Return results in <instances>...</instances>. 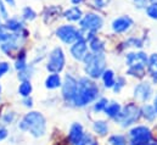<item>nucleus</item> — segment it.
<instances>
[{"label": "nucleus", "instance_id": "f257e3e1", "mask_svg": "<svg viewBox=\"0 0 157 145\" xmlns=\"http://www.w3.org/2000/svg\"><path fill=\"white\" fill-rule=\"evenodd\" d=\"M98 95H99L98 85L89 78H80L78 80L77 92H76V95L72 103L76 106L83 108L90 104L91 101H94L98 98Z\"/></svg>", "mask_w": 157, "mask_h": 145}, {"label": "nucleus", "instance_id": "f03ea898", "mask_svg": "<svg viewBox=\"0 0 157 145\" xmlns=\"http://www.w3.org/2000/svg\"><path fill=\"white\" fill-rule=\"evenodd\" d=\"M18 128L23 132H29L36 138H39L44 135L46 131V121L41 113L32 111L21 120V122L18 123Z\"/></svg>", "mask_w": 157, "mask_h": 145}, {"label": "nucleus", "instance_id": "7ed1b4c3", "mask_svg": "<svg viewBox=\"0 0 157 145\" xmlns=\"http://www.w3.org/2000/svg\"><path fill=\"white\" fill-rule=\"evenodd\" d=\"M83 62L85 65V72L90 78H99L102 76L106 67V59L104 53H86V55L83 59Z\"/></svg>", "mask_w": 157, "mask_h": 145}, {"label": "nucleus", "instance_id": "20e7f679", "mask_svg": "<svg viewBox=\"0 0 157 145\" xmlns=\"http://www.w3.org/2000/svg\"><path fill=\"white\" fill-rule=\"evenodd\" d=\"M149 56L143 53H128L125 56V64L128 65V74L134 77H143L145 73V67L147 65Z\"/></svg>", "mask_w": 157, "mask_h": 145}, {"label": "nucleus", "instance_id": "39448f33", "mask_svg": "<svg viewBox=\"0 0 157 145\" xmlns=\"http://www.w3.org/2000/svg\"><path fill=\"white\" fill-rule=\"evenodd\" d=\"M79 28L83 32H94L96 33L104 27V17L98 12H86L79 21Z\"/></svg>", "mask_w": 157, "mask_h": 145}, {"label": "nucleus", "instance_id": "423d86ee", "mask_svg": "<svg viewBox=\"0 0 157 145\" xmlns=\"http://www.w3.org/2000/svg\"><path fill=\"white\" fill-rule=\"evenodd\" d=\"M56 37L65 44H73L79 38H85V32L72 25H63L56 29Z\"/></svg>", "mask_w": 157, "mask_h": 145}, {"label": "nucleus", "instance_id": "0eeeda50", "mask_svg": "<svg viewBox=\"0 0 157 145\" xmlns=\"http://www.w3.org/2000/svg\"><path fill=\"white\" fill-rule=\"evenodd\" d=\"M66 64V57H65V53L61 48H55L50 51L49 54V59H48V65H46V70L51 73H60Z\"/></svg>", "mask_w": 157, "mask_h": 145}, {"label": "nucleus", "instance_id": "6e6552de", "mask_svg": "<svg viewBox=\"0 0 157 145\" xmlns=\"http://www.w3.org/2000/svg\"><path fill=\"white\" fill-rule=\"evenodd\" d=\"M139 116H140V109L135 104H128L124 109L121 110V112L115 120H117L123 127H127L133 124L135 121H138Z\"/></svg>", "mask_w": 157, "mask_h": 145}, {"label": "nucleus", "instance_id": "1a4fd4ad", "mask_svg": "<svg viewBox=\"0 0 157 145\" xmlns=\"http://www.w3.org/2000/svg\"><path fill=\"white\" fill-rule=\"evenodd\" d=\"M130 145H147L151 142V131L145 126H138L129 132Z\"/></svg>", "mask_w": 157, "mask_h": 145}, {"label": "nucleus", "instance_id": "9d476101", "mask_svg": "<svg viewBox=\"0 0 157 145\" xmlns=\"http://www.w3.org/2000/svg\"><path fill=\"white\" fill-rule=\"evenodd\" d=\"M68 139L72 145H89L90 137L83 132V127L79 123L72 124L68 134Z\"/></svg>", "mask_w": 157, "mask_h": 145}, {"label": "nucleus", "instance_id": "9b49d317", "mask_svg": "<svg viewBox=\"0 0 157 145\" xmlns=\"http://www.w3.org/2000/svg\"><path fill=\"white\" fill-rule=\"evenodd\" d=\"M62 85V96L66 101H70L72 103L75 95H76V92H77V87H78V82L76 80L75 77L67 74L65 77V82L61 84Z\"/></svg>", "mask_w": 157, "mask_h": 145}, {"label": "nucleus", "instance_id": "f8f14e48", "mask_svg": "<svg viewBox=\"0 0 157 145\" xmlns=\"http://www.w3.org/2000/svg\"><path fill=\"white\" fill-rule=\"evenodd\" d=\"M134 26V21L132 17H129L128 15H123L121 17H117L112 21L111 23V28L115 33L117 34H122V33H125L128 32L129 29H132Z\"/></svg>", "mask_w": 157, "mask_h": 145}, {"label": "nucleus", "instance_id": "ddd939ff", "mask_svg": "<svg viewBox=\"0 0 157 145\" xmlns=\"http://www.w3.org/2000/svg\"><path fill=\"white\" fill-rule=\"evenodd\" d=\"M86 53H88V41L85 38L77 39L71 46V55L78 61H83Z\"/></svg>", "mask_w": 157, "mask_h": 145}, {"label": "nucleus", "instance_id": "4468645a", "mask_svg": "<svg viewBox=\"0 0 157 145\" xmlns=\"http://www.w3.org/2000/svg\"><path fill=\"white\" fill-rule=\"evenodd\" d=\"M151 94H152V87L149 83H140L134 89V96L141 101L149 100L151 98Z\"/></svg>", "mask_w": 157, "mask_h": 145}, {"label": "nucleus", "instance_id": "2eb2a0df", "mask_svg": "<svg viewBox=\"0 0 157 145\" xmlns=\"http://www.w3.org/2000/svg\"><path fill=\"white\" fill-rule=\"evenodd\" d=\"M83 15H84L83 10L79 6H76V5L70 7V9H67V10H65L63 14H62L63 18H66L70 22H79L80 18L83 17Z\"/></svg>", "mask_w": 157, "mask_h": 145}, {"label": "nucleus", "instance_id": "dca6fc26", "mask_svg": "<svg viewBox=\"0 0 157 145\" xmlns=\"http://www.w3.org/2000/svg\"><path fill=\"white\" fill-rule=\"evenodd\" d=\"M6 29L9 32H12V33H16V32H20L25 28V23L22 20L17 18V17H11V18H7L5 20V25Z\"/></svg>", "mask_w": 157, "mask_h": 145}, {"label": "nucleus", "instance_id": "f3484780", "mask_svg": "<svg viewBox=\"0 0 157 145\" xmlns=\"http://www.w3.org/2000/svg\"><path fill=\"white\" fill-rule=\"evenodd\" d=\"M61 77L57 73H52L50 74L46 79H45V87L48 89H56L61 85Z\"/></svg>", "mask_w": 157, "mask_h": 145}, {"label": "nucleus", "instance_id": "a211bd4d", "mask_svg": "<svg viewBox=\"0 0 157 145\" xmlns=\"http://www.w3.org/2000/svg\"><path fill=\"white\" fill-rule=\"evenodd\" d=\"M147 69L154 78V82L157 83V54L150 55V57L147 60Z\"/></svg>", "mask_w": 157, "mask_h": 145}, {"label": "nucleus", "instance_id": "6ab92c4d", "mask_svg": "<svg viewBox=\"0 0 157 145\" xmlns=\"http://www.w3.org/2000/svg\"><path fill=\"white\" fill-rule=\"evenodd\" d=\"M102 80L106 88H112L116 79H115V73L112 70H105L102 73Z\"/></svg>", "mask_w": 157, "mask_h": 145}, {"label": "nucleus", "instance_id": "aec40b11", "mask_svg": "<svg viewBox=\"0 0 157 145\" xmlns=\"http://www.w3.org/2000/svg\"><path fill=\"white\" fill-rule=\"evenodd\" d=\"M121 105L118 104V103H111V104H109L106 108H105V112H106V115L109 116V117H111V118H116L117 117V115L121 112Z\"/></svg>", "mask_w": 157, "mask_h": 145}, {"label": "nucleus", "instance_id": "412c9836", "mask_svg": "<svg viewBox=\"0 0 157 145\" xmlns=\"http://www.w3.org/2000/svg\"><path fill=\"white\" fill-rule=\"evenodd\" d=\"M26 51L22 50L21 53H18V56L16 59V62H15V69L20 72V71H23L26 67H27V60H26Z\"/></svg>", "mask_w": 157, "mask_h": 145}, {"label": "nucleus", "instance_id": "4be33fe9", "mask_svg": "<svg viewBox=\"0 0 157 145\" xmlns=\"http://www.w3.org/2000/svg\"><path fill=\"white\" fill-rule=\"evenodd\" d=\"M140 113L147 120V121H154L156 118V110L154 109V106H150V105H144L141 110H140Z\"/></svg>", "mask_w": 157, "mask_h": 145}, {"label": "nucleus", "instance_id": "5701e85b", "mask_svg": "<svg viewBox=\"0 0 157 145\" xmlns=\"http://www.w3.org/2000/svg\"><path fill=\"white\" fill-rule=\"evenodd\" d=\"M32 93V84L29 80H22V83L18 87V94L23 98L29 96V94Z\"/></svg>", "mask_w": 157, "mask_h": 145}, {"label": "nucleus", "instance_id": "b1692460", "mask_svg": "<svg viewBox=\"0 0 157 145\" xmlns=\"http://www.w3.org/2000/svg\"><path fill=\"white\" fill-rule=\"evenodd\" d=\"M22 18L25 21H33L37 18V12L29 7V6H26L23 10H22Z\"/></svg>", "mask_w": 157, "mask_h": 145}, {"label": "nucleus", "instance_id": "393cba45", "mask_svg": "<svg viewBox=\"0 0 157 145\" xmlns=\"http://www.w3.org/2000/svg\"><path fill=\"white\" fill-rule=\"evenodd\" d=\"M94 131L96 133H99L100 135H105L109 131V126L105 121H96L94 123Z\"/></svg>", "mask_w": 157, "mask_h": 145}, {"label": "nucleus", "instance_id": "a878e982", "mask_svg": "<svg viewBox=\"0 0 157 145\" xmlns=\"http://www.w3.org/2000/svg\"><path fill=\"white\" fill-rule=\"evenodd\" d=\"M145 12L149 18L157 21V2H150L145 9Z\"/></svg>", "mask_w": 157, "mask_h": 145}, {"label": "nucleus", "instance_id": "bb28decb", "mask_svg": "<svg viewBox=\"0 0 157 145\" xmlns=\"http://www.w3.org/2000/svg\"><path fill=\"white\" fill-rule=\"evenodd\" d=\"M143 45H144L143 40L136 37H132L124 43V46H132V48H139V49L143 48Z\"/></svg>", "mask_w": 157, "mask_h": 145}, {"label": "nucleus", "instance_id": "cd10ccee", "mask_svg": "<svg viewBox=\"0 0 157 145\" xmlns=\"http://www.w3.org/2000/svg\"><path fill=\"white\" fill-rule=\"evenodd\" d=\"M111 0H90L91 6H94L96 10H102L110 5Z\"/></svg>", "mask_w": 157, "mask_h": 145}, {"label": "nucleus", "instance_id": "c85d7f7f", "mask_svg": "<svg viewBox=\"0 0 157 145\" xmlns=\"http://www.w3.org/2000/svg\"><path fill=\"white\" fill-rule=\"evenodd\" d=\"M110 144L111 145H127V142H125V138L123 135H119V134H116V135H112L110 138Z\"/></svg>", "mask_w": 157, "mask_h": 145}, {"label": "nucleus", "instance_id": "c756f323", "mask_svg": "<svg viewBox=\"0 0 157 145\" xmlns=\"http://www.w3.org/2000/svg\"><path fill=\"white\" fill-rule=\"evenodd\" d=\"M32 73H33V69L27 66L23 71H20L18 78H20L21 80H29V78L32 77Z\"/></svg>", "mask_w": 157, "mask_h": 145}, {"label": "nucleus", "instance_id": "7c9ffc66", "mask_svg": "<svg viewBox=\"0 0 157 145\" xmlns=\"http://www.w3.org/2000/svg\"><path fill=\"white\" fill-rule=\"evenodd\" d=\"M132 1L136 10H145L150 4V0H132Z\"/></svg>", "mask_w": 157, "mask_h": 145}, {"label": "nucleus", "instance_id": "2f4dec72", "mask_svg": "<svg viewBox=\"0 0 157 145\" xmlns=\"http://www.w3.org/2000/svg\"><path fill=\"white\" fill-rule=\"evenodd\" d=\"M11 36V33L6 29V27L4 25H0V44L4 43L5 40H7Z\"/></svg>", "mask_w": 157, "mask_h": 145}, {"label": "nucleus", "instance_id": "473e14b6", "mask_svg": "<svg viewBox=\"0 0 157 145\" xmlns=\"http://www.w3.org/2000/svg\"><path fill=\"white\" fill-rule=\"evenodd\" d=\"M124 84H125V80H124V78L123 77H118L117 80L115 82V84H113V90H115V93H118V92H121V89L124 87Z\"/></svg>", "mask_w": 157, "mask_h": 145}, {"label": "nucleus", "instance_id": "72a5a7b5", "mask_svg": "<svg viewBox=\"0 0 157 145\" xmlns=\"http://www.w3.org/2000/svg\"><path fill=\"white\" fill-rule=\"evenodd\" d=\"M107 104H109V103H107V99H104V98H102V99H100V100L95 104L94 110H95V111H98V112H100V111L105 110V108L107 106Z\"/></svg>", "mask_w": 157, "mask_h": 145}, {"label": "nucleus", "instance_id": "f704fd0d", "mask_svg": "<svg viewBox=\"0 0 157 145\" xmlns=\"http://www.w3.org/2000/svg\"><path fill=\"white\" fill-rule=\"evenodd\" d=\"M0 17L4 18V20H7V18H9L7 9H6V6H5L4 0H0Z\"/></svg>", "mask_w": 157, "mask_h": 145}, {"label": "nucleus", "instance_id": "c9c22d12", "mask_svg": "<svg viewBox=\"0 0 157 145\" xmlns=\"http://www.w3.org/2000/svg\"><path fill=\"white\" fill-rule=\"evenodd\" d=\"M9 70H10V66L7 62H0V77L9 72Z\"/></svg>", "mask_w": 157, "mask_h": 145}, {"label": "nucleus", "instance_id": "e433bc0d", "mask_svg": "<svg viewBox=\"0 0 157 145\" xmlns=\"http://www.w3.org/2000/svg\"><path fill=\"white\" fill-rule=\"evenodd\" d=\"M13 118H15V115H13L12 112H9V113H6V115L4 116V122H5V123H11V122L13 121Z\"/></svg>", "mask_w": 157, "mask_h": 145}, {"label": "nucleus", "instance_id": "4c0bfd02", "mask_svg": "<svg viewBox=\"0 0 157 145\" xmlns=\"http://www.w3.org/2000/svg\"><path fill=\"white\" fill-rule=\"evenodd\" d=\"M23 103H25V106H27V108H31V106L33 105V100H32V98H29V96H26L25 100H23Z\"/></svg>", "mask_w": 157, "mask_h": 145}, {"label": "nucleus", "instance_id": "58836bf2", "mask_svg": "<svg viewBox=\"0 0 157 145\" xmlns=\"http://www.w3.org/2000/svg\"><path fill=\"white\" fill-rule=\"evenodd\" d=\"M7 137V131L5 128H0V140H4Z\"/></svg>", "mask_w": 157, "mask_h": 145}, {"label": "nucleus", "instance_id": "ea45409f", "mask_svg": "<svg viewBox=\"0 0 157 145\" xmlns=\"http://www.w3.org/2000/svg\"><path fill=\"white\" fill-rule=\"evenodd\" d=\"M4 2L6 5H9L10 7H16V1L15 0H4Z\"/></svg>", "mask_w": 157, "mask_h": 145}, {"label": "nucleus", "instance_id": "a19ab883", "mask_svg": "<svg viewBox=\"0 0 157 145\" xmlns=\"http://www.w3.org/2000/svg\"><path fill=\"white\" fill-rule=\"evenodd\" d=\"M71 1V4L72 5H76V6H79V5H82L83 2H85L86 0H70Z\"/></svg>", "mask_w": 157, "mask_h": 145}, {"label": "nucleus", "instance_id": "79ce46f5", "mask_svg": "<svg viewBox=\"0 0 157 145\" xmlns=\"http://www.w3.org/2000/svg\"><path fill=\"white\" fill-rule=\"evenodd\" d=\"M154 109L156 110V112H157V96L155 98V100H154Z\"/></svg>", "mask_w": 157, "mask_h": 145}, {"label": "nucleus", "instance_id": "37998d69", "mask_svg": "<svg viewBox=\"0 0 157 145\" xmlns=\"http://www.w3.org/2000/svg\"><path fill=\"white\" fill-rule=\"evenodd\" d=\"M89 145H98V143H95V142H91V143H89Z\"/></svg>", "mask_w": 157, "mask_h": 145}, {"label": "nucleus", "instance_id": "c03bdc74", "mask_svg": "<svg viewBox=\"0 0 157 145\" xmlns=\"http://www.w3.org/2000/svg\"><path fill=\"white\" fill-rule=\"evenodd\" d=\"M147 145H157V144H156V143H149Z\"/></svg>", "mask_w": 157, "mask_h": 145}, {"label": "nucleus", "instance_id": "a18cd8bd", "mask_svg": "<svg viewBox=\"0 0 157 145\" xmlns=\"http://www.w3.org/2000/svg\"><path fill=\"white\" fill-rule=\"evenodd\" d=\"M150 2H157V0H150Z\"/></svg>", "mask_w": 157, "mask_h": 145}, {"label": "nucleus", "instance_id": "49530a36", "mask_svg": "<svg viewBox=\"0 0 157 145\" xmlns=\"http://www.w3.org/2000/svg\"><path fill=\"white\" fill-rule=\"evenodd\" d=\"M0 92H1V87H0Z\"/></svg>", "mask_w": 157, "mask_h": 145}, {"label": "nucleus", "instance_id": "de8ad7c7", "mask_svg": "<svg viewBox=\"0 0 157 145\" xmlns=\"http://www.w3.org/2000/svg\"><path fill=\"white\" fill-rule=\"evenodd\" d=\"M0 21H1V17H0Z\"/></svg>", "mask_w": 157, "mask_h": 145}]
</instances>
